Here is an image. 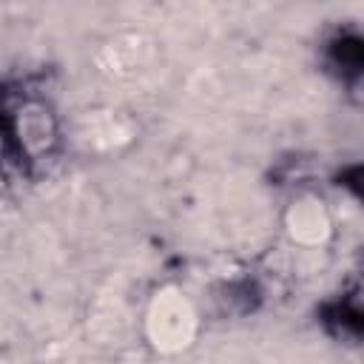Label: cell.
<instances>
[{
	"instance_id": "6da1fadb",
	"label": "cell",
	"mask_w": 364,
	"mask_h": 364,
	"mask_svg": "<svg viewBox=\"0 0 364 364\" xmlns=\"http://www.w3.org/2000/svg\"><path fill=\"white\" fill-rule=\"evenodd\" d=\"M336 57L338 65H344L347 71H361L364 68V40H344L336 46Z\"/></svg>"
}]
</instances>
